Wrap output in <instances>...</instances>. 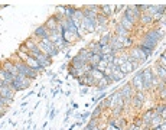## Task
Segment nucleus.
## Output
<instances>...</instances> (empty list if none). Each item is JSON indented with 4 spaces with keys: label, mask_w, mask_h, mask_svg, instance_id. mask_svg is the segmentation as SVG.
I'll return each mask as SVG.
<instances>
[{
    "label": "nucleus",
    "mask_w": 166,
    "mask_h": 130,
    "mask_svg": "<svg viewBox=\"0 0 166 130\" xmlns=\"http://www.w3.org/2000/svg\"><path fill=\"white\" fill-rule=\"evenodd\" d=\"M153 75H155V72H153V70H152L150 67L144 68V70H142V81H143V93H147V91H152V78H153Z\"/></svg>",
    "instance_id": "nucleus-1"
},
{
    "label": "nucleus",
    "mask_w": 166,
    "mask_h": 130,
    "mask_svg": "<svg viewBox=\"0 0 166 130\" xmlns=\"http://www.w3.org/2000/svg\"><path fill=\"white\" fill-rule=\"evenodd\" d=\"M144 101H146V93H143V91H136L134 96L132 97V104H130V106H132L133 108H136V110H142Z\"/></svg>",
    "instance_id": "nucleus-2"
},
{
    "label": "nucleus",
    "mask_w": 166,
    "mask_h": 130,
    "mask_svg": "<svg viewBox=\"0 0 166 130\" xmlns=\"http://www.w3.org/2000/svg\"><path fill=\"white\" fill-rule=\"evenodd\" d=\"M159 44H160L159 41H156V39H153V38H150V36H147V35L144 34L143 36L139 39V42H137V46H146V48L155 49Z\"/></svg>",
    "instance_id": "nucleus-3"
},
{
    "label": "nucleus",
    "mask_w": 166,
    "mask_h": 130,
    "mask_svg": "<svg viewBox=\"0 0 166 130\" xmlns=\"http://www.w3.org/2000/svg\"><path fill=\"white\" fill-rule=\"evenodd\" d=\"M128 54H130V55H132L133 58H134V60H136L139 64H146L147 60H149V58L144 55L143 52H142V49H140L139 46H136V45L130 48V52H128Z\"/></svg>",
    "instance_id": "nucleus-4"
},
{
    "label": "nucleus",
    "mask_w": 166,
    "mask_h": 130,
    "mask_svg": "<svg viewBox=\"0 0 166 130\" xmlns=\"http://www.w3.org/2000/svg\"><path fill=\"white\" fill-rule=\"evenodd\" d=\"M81 26L84 28L85 34H93L97 29V20L95 19H88V18H83V22H81Z\"/></svg>",
    "instance_id": "nucleus-5"
},
{
    "label": "nucleus",
    "mask_w": 166,
    "mask_h": 130,
    "mask_svg": "<svg viewBox=\"0 0 166 130\" xmlns=\"http://www.w3.org/2000/svg\"><path fill=\"white\" fill-rule=\"evenodd\" d=\"M32 38H33V39H36V41L39 42V41H42V39H45V38H49V30L46 29L45 25H41V26H38V28L35 29Z\"/></svg>",
    "instance_id": "nucleus-6"
},
{
    "label": "nucleus",
    "mask_w": 166,
    "mask_h": 130,
    "mask_svg": "<svg viewBox=\"0 0 166 130\" xmlns=\"http://www.w3.org/2000/svg\"><path fill=\"white\" fill-rule=\"evenodd\" d=\"M130 86L134 88V91H143V81H142V71H139L137 74L133 75Z\"/></svg>",
    "instance_id": "nucleus-7"
},
{
    "label": "nucleus",
    "mask_w": 166,
    "mask_h": 130,
    "mask_svg": "<svg viewBox=\"0 0 166 130\" xmlns=\"http://www.w3.org/2000/svg\"><path fill=\"white\" fill-rule=\"evenodd\" d=\"M118 93H120V96L123 97V98H132L136 91H134V88H133V87L130 86V82H128V84H124V86L118 90Z\"/></svg>",
    "instance_id": "nucleus-8"
},
{
    "label": "nucleus",
    "mask_w": 166,
    "mask_h": 130,
    "mask_svg": "<svg viewBox=\"0 0 166 130\" xmlns=\"http://www.w3.org/2000/svg\"><path fill=\"white\" fill-rule=\"evenodd\" d=\"M155 114V112H153V107L152 108H147L146 112L143 113V116H142V122H143V126L144 129H150V122H152V116Z\"/></svg>",
    "instance_id": "nucleus-9"
},
{
    "label": "nucleus",
    "mask_w": 166,
    "mask_h": 130,
    "mask_svg": "<svg viewBox=\"0 0 166 130\" xmlns=\"http://www.w3.org/2000/svg\"><path fill=\"white\" fill-rule=\"evenodd\" d=\"M2 70L6 71V72H10L13 77H16V75L19 74V72H18V70L15 68V64L12 62L10 60H6V61H3V62H2Z\"/></svg>",
    "instance_id": "nucleus-10"
},
{
    "label": "nucleus",
    "mask_w": 166,
    "mask_h": 130,
    "mask_svg": "<svg viewBox=\"0 0 166 130\" xmlns=\"http://www.w3.org/2000/svg\"><path fill=\"white\" fill-rule=\"evenodd\" d=\"M36 60H38V62H39V65H41L42 68H43V70H48L49 67H51V64L53 62L52 60H51V58H49L48 55H45V54H41V55L38 56V58H36Z\"/></svg>",
    "instance_id": "nucleus-11"
},
{
    "label": "nucleus",
    "mask_w": 166,
    "mask_h": 130,
    "mask_svg": "<svg viewBox=\"0 0 166 130\" xmlns=\"http://www.w3.org/2000/svg\"><path fill=\"white\" fill-rule=\"evenodd\" d=\"M0 96L4 97V98H10V100H15V98H13L15 93H13V90L10 88V86H9V84H4V86L0 87Z\"/></svg>",
    "instance_id": "nucleus-12"
},
{
    "label": "nucleus",
    "mask_w": 166,
    "mask_h": 130,
    "mask_svg": "<svg viewBox=\"0 0 166 130\" xmlns=\"http://www.w3.org/2000/svg\"><path fill=\"white\" fill-rule=\"evenodd\" d=\"M111 35H113V30H110L107 29L106 32H103L101 35H100V39H98V44L101 45V46H104V45H108L110 42V38H111Z\"/></svg>",
    "instance_id": "nucleus-13"
},
{
    "label": "nucleus",
    "mask_w": 166,
    "mask_h": 130,
    "mask_svg": "<svg viewBox=\"0 0 166 130\" xmlns=\"http://www.w3.org/2000/svg\"><path fill=\"white\" fill-rule=\"evenodd\" d=\"M113 34L116 35V36H123V38H127V36H132V34L128 32V30H126L123 26H120L118 23H116V26H114V30Z\"/></svg>",
    "instance_id": "nucleus-14"
},
{
    "label": "nucleus",
    "mask_w": 166,
    "mask_h": 130,
    "mask_svg": "<svg viewBox=\"0 0 166 130\" xmlns=\"http://www.w3.org/2000/svg\"><path fill=\"white\" fill-rule=\"evenodd\" d=\"M139 23L142 26H150L153 25V19H152V16L147 13V12H144V13H142L139 18Z\"/></svg>",
    "instance_id": "nucleus-15"
},
{
    "label": "nucleus",
    "mask_w": 166,
    "mask_h": 130,
    "mask_svg": "<svg viewBox=\"0 0 166 130\" xmlns=\"http://www.w3.org/2000/svg\"><path fill=\"white\" fill-rule=\"evenodd\" d=\"M111 86V82L107 80V77H103V80H100V81L97 82V86H95V88H97L98 93H103V91H106L108 87Z\"/></svg>",
    "instance_id": "nucleus-16"
},
{
    "label": "nucleus",
    "mask_w": 166,
    "mask_h": 130,
    "mask_svg": "<svg viewBox=\"0 0 166 130\" xmlns=\"http://www.w3.org/2000/svg\"><path fill=\"white\" fill-rule=\"evenodd\" d=\"M100 13L104 16H107V18H111V16L114 15V6H110V4H101L100 6Z\"/></svg>",
    "instance_id": "nucleus-17"
},
{
    "label": "nucleus",
    "mask_w": 166,
    "mask_h": 130,
    "mask_svg": "<svg viewBox=\"0 0 166 130\" xmlns=\"http://www.w3.org/2000/svg\"><path fill=\"white\" fill-rule=\"evenodd\" d=\"M87 62H84L81 58H79L78 55H75V56H72L71 60H69V65H72L74 68H77V70H81V68L84 67Z\"/></svg>",
    "instance_id": "nucleus-18"
},
{
    "label": "nucleus",
    "mask_w": 166,
    "mask_h": 130,
    "mask_svg": "<svg viewBox=\"0 0 166 130\" xmlns=\"http://www.w3.org/2000/svg\"><path fill=\"white\" fill-rule=\"evenodd\" d=\"M153 112H155V114L162 116V119L166 120V103L156 104L155 107H153Z\"/></svg>",
    "instance_id": "nucleus-19"
},
{
    "label": "nucleus",
    "mask_w": 166,
    "mask_h": 130,
    "mask_svg": "<svg viewBox=\"0 0 166 130\" xmlns=\"http://www.w3.org/2000/svg\"><path fill=\"white\" fill-rule=\"evenodd\" d=\"M45 26H46V29L49 30V34H52V32H58V23L55 22V19H53L52 16H51V18L45 22Z\"/></svg>",
    "instance_id": "nucleus-20"
},
{
    "label": "nucleus",
    "mask_w": 166,
    "mask_h": 130,
    "mask_svg": "<svg viewBox=\"0 0 166 130\" xmlns=\"http://www.w3.org/2000/svg\"><path fill=\"white\" fill-rule=\"evenodd\" d=\"M155 72V71H153ZM155 75L160 80V81H166V68L165 67H160V65H158L156 64V72Z\"/></svg>",
    "instance_id": "nucleus-21"
},
{
    "label": "nucleus",
    "mask_w": 166,
    "mask_h": 130,
    "mask_svg": "<svg viewBox=\"0 0 166 130\" xmlns=\"http://www.w3.org/2000/svg\"><path fill=\"white\" fill-rule=\"evenodd\" d=\"M15 80V77L10 74V72H6V71H0V81H3L4 84H10L12 81Z\"/></svg>",
    "instance_id": "nucleus-22"
},
{
    "label": "nucleus",
    "mask_w": 166,
    "mask_h": 130,
    "mask_svg": "<svg viewBox=\"0 0 166 130\" xmlns=\"http://www.w3.org/2000/svg\"><path fill=\"white\" fill-rule=\"evenodd\" d=\"M91 55H93V54L90 52V49H88V48H83V49H79V52H78V56L84 61V62H87V64H88V61H90Z\"/></svg>",
    "instance_id": "nucleus-23"
},
{
    "label": "nucleus",
    "mask_w": 166,
    "mask_h": 130,
    "mask_svg": "<svg viewBox=\"0 0 166 130\" xmlns=\"http://www.w3.org/2000/svg\"><path fill=\"white\" fill-rule=\"evenodd\" d=\"M118 25H120V26H123V28H124L126 30H128V32H130V34H132V30L134 29V25H133L132 22H128L127 19H124L123 16H121V19L118 20Z\"/></svg>",
    "instance_id": "nucleus-24"
},
{
    "label": "nucleus",
    "mask_w": 166,
    "mask_h": 130,
    "mask_svg": "<svg viewBox=\"0 0 166 130\" xmlns=\"http://www.w3.org/2000/svg\"><path fill=\"white\" fill-rule=\"evenodd\" d=\"M162 122H166L165 119H162V116L153 114V116H152V122H150V129H155V127H158Z\"/></svg>",
    "instance_id": "nucleus-25"
},
{
    "label": "nucleus",
    "mask_w": 166,
    "mask_h": 130,
    "mask_svg": "<svg viewBox=\"0 0 166 130\" xmlns=\"http://www.w3.org/2000/svg\"><path fill=\"white\" fill-rule=\"evenodd\" d=\"M120 71H121V74L123 75H127V74H130V72H133V67H132V64L128 62V61H126L124 64H121L120 65Z\"/></svg>",
    "instance_id": "nucleus-26"
},
{
    "label": "nucleus",
    "mask_w": 166,
    "mask_h": 130,
    "mask_svg": "<svg viewBox=\"0 0 166 130\" xmlns=\"http://www.w3.org/2000/svg\"><path fill=\"white\" fill-rule=\"evenodd\" d=\"M87 48L90 49V52H91V54H100V52H101V45L98 44L97 41L90 42V45H88Z\"/></svg>",
    "instance_id": "nucleus-27"
},
{
    "label": "nucleus",
    "mask_w": 166,
    "mask_h": 130,
    "mask_svg": "<svg viewBox=\"0 0 166 130\" xmlns=\"http://www.w3.org/2000/svg\"><path fill=\"white\" fill-rule=\"evenodd\" d=\"M121 44H123V46H124V49H130L132 46H134V39H133V36H127V38H123V41H121Z\"/></svg>",
    "instance_id": "nucleus-28"
},
{
    "label": "nucleus",
    "mask_w": 166,
    "mask_h": 130,
    "mask_svg": "<svg viewBox=\"0 0 166 130\" xmlns=\"http://www.w3.org/2000/svg\"><path fill=\"white\" fill-rule=\"evenodd\" d=\"M75 6H65V19H72L74 18V13H75Z\"/></svg>",
    "instance_id": "nucleus-29"
},
{
    "label": "nucleus",
    "mask_w": 166,
    "mask_h": 130,
    "mask_svg": "<svg viewBox=\"0 0 166 130\" xmlns=\"http://www.w3.org/2000/svg\"><path fill=\"white\" fill-rule=\"evenodd\" d=\"M90 75L93 77V80H94L95 82H98L100 80H103V77H104V74H103L101 71H98V70H91Z\"/></svg>",
    "instance_id": "nucleus-30"
},
{
    "label": "nucleus",
    "mask_w": 166,
    "mask_h": 130,
    "mask_svg": "<svg viewBox=\"0 0 166 130\" xmlns=\"http://www.w3.org/2000/svg\"><path fill=\"white\" fill-rule=\"evenodd\" d=\"M103 113H104V110H103V108L100 107V104H98L97 107L93 110V113H91V119H100L103 116Z\"/></svg>",
    "instance_id": "nucleus-31"
},
{
    "label": "nucleus",
    "mask_w": 166,
    "mask_h": 130,
    "mask_svg": "<svg viewBox=\"0 0 166 130\" xmlns=\"http://www.w3.org/2000/svg\"><path fill=\"white\" fill-rule=\"evenodd\" d=\"M117 127L118 129H123V130L127 127V120H126V117H123V116L117 117Z\"/></svg>",
    "instance_id": "nucleus-32"
},
{
    "label": "nucleus",
    "mask_w": 166,
    "mask_h": 130,
    "mask_svg": "<svg viewBox=\"0 0 166 130\" xmlns=\"http://www.w3.org/2000/svg\"><path fill=\"white\" fill-rule=\"evenodd\" d=\"M38 72H36V71H33V70H28V72L26 74H25V77L26 78H29V80H32V81H35V80H36V78H38Z\"/></svg>",
    "instance_id": "nucleus-33"
},
{
    "label": "nucleus",
    "mask_w": 166,
    "mask_h": 130,
    "mask_svg": "<svg viewBox=\"0 0 166 130\" xmlns=\"http://www.w3.org/2000/svg\"><path fill=\"white\" fill-rule=\"evenodd\" d=\"M123 112H124V110H123V108H118V107H114V108H111V110H110L111 117H116V119H117V117H120V116L123 114Z\"/></svg>",
    "instance_id": "nucleus-34"
},
{
    "label": "nucleus",
    "mask_w": 166,
    "mask_h": 130,
    "mask_svg": "<svg viewBox=\"0 0 166 130\" xmlns=\"http://www.w3.org/2000/svg\"><path fill=\"white\" fill-rule=\"evenodd\" d=\"M84 8L91 10L93 13H95V15H100V4H88V6H84Z\"/></svg>",
    "instance_id": "nucleus-35"
},
{
    "label": "nucleus",
    "mask_w": 166,
    "mask_h": 130,
    "mask_svg": "<svg viewBox=\"0 0 166 130\" xmlns=\"http://www.w3.org/2000/svg\"><path fill=\"white\" fill-rule=\"evenodd\" d=\"M41 54H42V52L39 51L38 46H35V48H32V49L29 51V56H30V58H35V60H36V58H38Z\"/></svg>",
    "instance_id": "nucleus-36"
},
{
    "label": "nucleus",
    "mask_w": 166,
    "mask_h": 130,
    "mask_svg": "<svg viewBox=\"0 0 166 130\" xmlns=\"http://www.w3.org/2000/svg\"><path fill=\"white\" fill-rule=\"evenodd\" d=\"M36 44H38V41H36V39H33V38H29V39L25 42V45H26V48L29 49V51L32 48H35V46H36Z\"/></svg>",
    "instance_id": "nucleus-37"
},
{
    "label": "nucleus",
    "mask_w": 166,
    "mask_h": 130,
    "mask_svg": "<svg viewBox=\"0 0 166 130\" xmlns=\"http://www.w3.org/2000/svg\"><path fill=\"white\" fill-rule=\"evenodd\" d=\"M166 18V13H162V12H156L155 15L152 16V19H153V23H158L160 19Z\"/></svg>",
    "instance_id": "nucleus-38"
},
{
    "label": "nucleus",
    "mask_w": 166,
    "mask_h": 130,
    "mask_svg": "<svg viewBox=\"0 0 166 130\" xmlns=\"http://www.w3.org/2000/svg\"><path fill=\"white\" fill-rule=\"evenodd\" d=\"M137 46V45H136ZM140 49H142V52H143L144 55L147 56V58H150L152 55H153V49H150V48H146V46H139Z\"/></svg>",
    "instance_id": "nucleus-39"
},
{
    "label": "nucleus",
    "mask_w": 166,
    "mask_h": 130,
    "mask_svg": "<svg viewBox=\"0 0 166 130\" xmlns=\"http://www.w3.org/2000/svg\"><path fill=\"white\" fill-rule=\"evenodd\" d=\"M106 68H107V62H106V61H100V62H98L97 64V65H95V68H94V70H98V71H101V72H104V70H106Z\"/></svg>",
    "instance_id": "nucleus-40"
},
{
    "label": "nucleus",
    "mask_w": 166,
    "mask_h": 130,
    "mask_svg": "<svg viewBox=\"0 0 166 130\" xmlns=\"http://www.w3.org/2000/svg\"><path fill=\"white\" fill-rule=\"evenodd\" d=\"M158 12V9H156V6H153V4H149V9H147V13L150 16H153Z\"/></svg>",
    "instance_id": "nucleus-41"
},
{
    "label": "nucleus",
    "mask_w": 166,
    "mask_h": 130,
    "mask_svg": "<svg viewBox=\"0 0 166 130\" xmlns=\"http://www.w3.org/2000/svg\"><path fill=\"white\" fill-rule=\"evenodd\" d=\"M18 52H22V54H28V55H29V49L26 48V45H25V44L20 45L19 49H18Z\"/></svg>",
    "instance_id": "nucleus-42"
},
{
    "label": "nucleus",
    "mask_w": 166,
    "mask_h": 130,
    "mask_svg": "<svg viewBox=\"0 0 166 130\" xmlns=\"http://www.w3.org/2000/svg\"><path fill=\"white\" fill-rule=\"evenodd\" d=\"M132 124H134V126H137V127H142V126H143V122H142V117H136V119H134V122H133Z\"/></svg>",
    "instance_id": "nucleus-43"
},
{
    "label": "nucleus",
    "mask_w": 166,
    "mask_h": 130,
    "mask_svg": "<svg viewBox=\"0 0 166 130\" xmlns=\"http://www.w3.org/2000/svg\"><path fill=\"white\" fill-rule=\"evenodd\" d=\"M57 13H58V15H61V16H65V6H58Z\"/></svg>",
    "instance_id": "nucleus-44"
},
{
    "label": "nucleus",
    "mask_w": 166,
    "mask_h": 130,
    "mask_svg": "<svg viewBox=\"0 0 166 130\" xmlns=\"http://www.w3.org/2000/svg\"><path fill=\"white\" fill-rule=\"evenodd\" d=\"M107 96H108V94H107L106 91H103V93H100V96L95 97V98H97V101H100V100H103V98H106Z\"/></svg>",
    "instance_id": "nucleus-45"
},
{
    "label": "nucleus",
    "mask_w": 166,
    "mask_h": 130,
    "mask_svg": "<svg viewBox=\"0 0 166 130\" xmlns=\"http://www.w3.org/2000/svg\"><path fill=\"white\" fill-rule=\"evenodd\" d=\"M124 130H139V127L134 126V124H127V127Z\"/></svg>",
    "instance_id": "nucleus-46"
},
{
    "label": "nucleus",
    "mask_w": 166,
    "mask_h": 130,
    "mask_svg": "<svg viewBox=\"0 0 166 130\" xmlns=\"http://www.w3.org/2000/svg\"><path fill=\"white\" fill-rule=\"evenodd\" d=\"M87 117H91V113L90 112H85V113H81V119H87Z\"/></svg>",
    "instance_id": "nucleus-47"
},
{
    "label": "nucleus",
    "mask_w": 166,
    "mask_h": 130,
    "mask_svg": "<svg viewBox=\"0 0 166 130\" xmlns=\"http://www.w3.org/2000/svg\"><path fill=\"white\" fill-rule=\"evenodd\" d=\"M9 112V107H4V106H0V113H3V114H6V113Z\"/></svg>",
    "instance_id": "nucleus-48"
},
{
    "label": "nucleus",
    "mask_w": 166,
    "mask_h": 130,
    "mask_svg": "<svg viewBox=\"0 0 166 130\" xmlns=\"http://www.w3.org/2000/svg\"><path fill=\"white\" fill-rule=\"evenodd\" d=\"M79 93H81V96H85V94L88 93V88H87V87H83V88H81V91H79Z\"/></svg>",
    "instance_id": "nucleus-49"
},
{
    "label": "nucleus",
    "mask_w": 166,
    "mask_h": 130,
    "mask_svg": "<svg viewBox=\"0 0 166 130\" xmlns=\"http://www.w3.org/2000/svg\"><path fill=\"white\" fill-rule=\"evenodd\" d=\"M67 68H68V64L65 62V64H62V65H61V71H65L67 70Z\"/></svg>",
    "instance_id": "nucleus-50"
},
{
    "label": "nucleus",
    "mask_w": 166,
    "mask_h": 130,
    "mask_svg": "<svg viewBox=\"0 0 166 130\" xmlns=\"http://www.w3.org/2000/svg\"><path fill=\"white\" fill-rule=\"evenodd\" d=\"M45 72H46V75H49V77H52V75L55 74V72H53V71H51V70H46Z\"/></svg>",
    "instance_id": "nucleus-51"
},
{
    "label": "nucleus",
    "mask_w": 166,
    "mask_h": 130,
    "mask_svg": "<svg viewBox=\"0 0 166 130\" xmlns=\"http://www.w3.org/2000/svg\"><path fill=\"white\" fill-rule=\"evenodd\" d=\"M26 106H28V101H23V103H22V106H20V107H22V110H23L25 107H26Z\"/></svg>",
    "instance_id": "nucleus-52"
},
{
    "label": "nucleus",
    "mask_w": 166,
    "mask_h": 130,
    "mask_svg": "<svg viewBox=\"0 0 166 130\" xmlns=\"http://www.w3.org/2000/svg\"><path fill=\"white\" fill-rule=\"evenodd\" d=\"M91 130H101V127H100V126H98V124H97V126H94V127H93V129H91Z\"/></svg>",
    "instance_id": "nucleus-53"
},
{
    "label": "nucleus",
    "mask_w": 166,
    "mask_h": 130,
    "mask_svg": "<svg viewBox=\"0 0 166 130\" xmlns=\"http://www.w3.org/2000/svg\"><path fill=\"white\" fill-rule=\"evenodd\" d=\"M55 82H57V84H58V87H59L61 84H62V80H59V78H58V80H57V81H55Z\"/></svg>",
    "instance_id": "nucleus-54"
},
{
    "label": "nucleus",
    "mask_w": 166,
    "mask_h": 130,
    "mask_svg": "<svg viewBox=\"0 0 166 130\" xmlns=\"http://www.w3.org/2000/svg\"><path fill=\"white\" fill-rule=\"evenodd\" d=\"M72 108H75V110H77V108H78V104H75V103H72Z\"/></svg>",
    "instance_id": "nucleus-55"
},
{
    "label": "nucleus",
    "mask_w": 166,
    "mask_h": 130,
    "mask_svg": "<svg viewBox=\"0 0 166 130\" xmlns=\"http://www.w3.org/2000/svg\"><path fill=\"white\" fill-rule=\"evenodd\" d=\"M3 116H4L3 113H0V119H3Z\"/></svg>",
    "instance_id": "nucleus-56"
},
{
    "label": "nucleus",
    "mask_w": 166,
    "mask_h": 130,
    "mask_svg": "<svg viewBox=\"0 0 166 130\" xmlns=\"http://www.w3.org/2000/svg\"><path fill=\"white\" fill-rule=\"evenodd\" d=\"M2 86H4V82H3V81H0V87H2Z\"/></svg>",
    "instance_id": "nucleus-57"
},
{
    "label": "nucleus",
    "mask_w": 166,
    "mask_h": 130,
    "mask_svg": "<svg viewBox=\"0 0 166 130\" xmlns=\"http://www.w3.org/2000/svg\"><path fill=\"white\" fill-rule=\"evenodd\" d=\"M0 71H2V62H0Z\"/></svg>",
    "instance_id": "nucleus-58"
},
{
    "label": "nucleus",
    "mask_w": 166,
    "mask_h": 130,
    "mask_svg": "<svg viewBox=\"0 0 166 130\" xmlns=\"http://www.w3.org/2000/svg\"><path fill=\"white\" fill-rule=\"evenodd\" d=\"M150 130H152V129H150Z\"/></svg>",
    "instance_id": "nucleus-59"
}]
</instances>
